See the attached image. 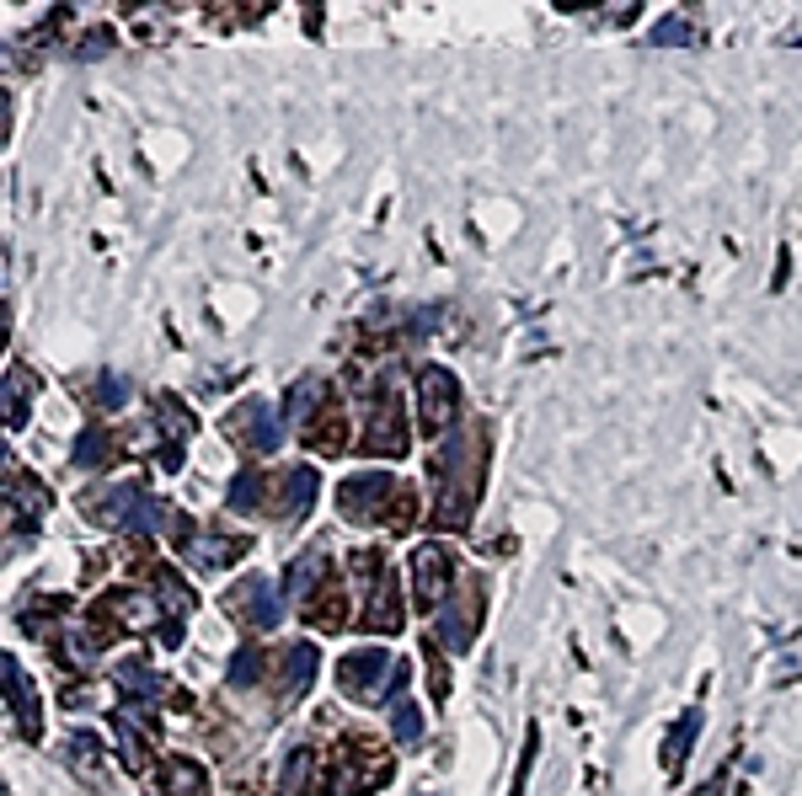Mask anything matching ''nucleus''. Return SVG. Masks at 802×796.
Masks as SVG:
<instances>
[{"instance_id": "f257e3e1", "label": "nucleus", "mask_w": 802, "mask_h": 796, "mask_svg": "<svg viewBox=\"0 0 802 796\" xmlns=\"http://www.w3.org/2000/svg\"><path fill=\"white\" fill-rule=\"evenodd\" d=\"M482 481H487V428L466 423L434 455V524L466 529L476 497H482Z\"/></svg>"}, {"instance_id": "f03ea898", "label": "nucleus", "mask_w": 802, "mask_h": 796, "mask_svg": "<svg viewBox=\"0 0 802 796\" xmlns=\"http://www.w3.org/2000/svg\"><path fill=\"white\" fill-rule=\"evenodd\" d=\"M401 679H407V663H396L385 647L348 652V658L337 663V684H343V695H348V700H364V706H375V700L396 695Z\"/></svg>"}, {"instance_id": "7ed1b4c3", "label": "nucleus", "mask_w": 802, "mask_h": 796, "mask_svg": "<svg viewBox=\"0 0 802 796\" xmlns=\"http://www.w3.org/2000/svg\"><path fill=\"white\" fill-rule=\"evenodd\" d=\"M396 476L391 471H364V476H348L343 487H337V508H343V519L353 524H380L385 513L396 508Z\"/></svg>"}, {"instance_id": "20e7f679", "label": "nucleus", "mask_w": 802, "mask_h": 796, "mask_svg": "<svg viewBox=\"0 0 802 796\" xmlns=\"http://www.w3.org/2000/svg\"><path fill=\"white\" fill-rule=\"evenodd\" d=\"M284 423H289V417L273 407V401L252 396V401H241V407H230L225 433H230V439H236L241 449H257V455H268V449L284 444Z\"/></svg>"}, {"instance_id": "39448f33", "label": "nucleus", "mask_w": 802, "mask_h": 796, "mask_svg": "<svg viewBox=\"0 0 802 796\" xmlns=\"http://www.w3.org/2000/svg\"><path fill=\"white\" fill-rule=\"evenodd\" d=\"M407 449V412L391 385H380L364 407V455H401Z\"/></svg>"}, {"instance_id": "423d86ee", "label": "nucleus", "mask_w": 802, "mask_h": 796, "mask_svg": "<svg viewBox=\"0 0 802 796\" xmlns=\"http://www.w3.org/2000/svg\"><path fill=\"white\" fill-rule=\"evenodd\" d=\"M460 417V380L444 364H428L418 374V423L423 433H455L450 423Z\"/></svg>"}, {"instance_id": "0eeeda50", "label": "nucleus", "mask_w": 802, "mask_h": 796, "mask_svg": "<svg viewBox=\"0 0 802 796\" xmlns=\"http://www.w3.org/2000/svg\"><path fill=\"white\" fill-rule=\"evenodd\" d=\"M225 610L246 620V626H257V631H268V626H279V615H284V593L273 577H262V572H246L236 588L225 593Z\"/></svg>"}, {"instance_id": "6e6552de", "label": "nucleus", "mask_w": 802, "mask_h": 796, "mask_svg": "<svg viewBox=\"0 0 802 796\" xmlns=\"http://www.w3.org/2000/svg\"><path fill=\"white\" fill-rule=\"evenodd\" d=\"M450 583H455V561L444 545H418L412 551V599L418 610H439V599H450Z\"/></svg>"}, {"instance_id": "1a4fd4ad", "label": "nucleus", "mask_w": 802, "mask_h": 796, "mask_svg": "<svg viewBox=\"0 0 802 796\" xmlns=\"http://www.w3.org/2000/svg\"><path fill=\"white\" fill-rule=\"evenodd\" d=\"M476 620H482V577H460V593L450 599V610H439V642L450 652H466L476 636Z\"/></svg>"}, {"instance_id": "9d476101", "label": "nucleus", "mask_w": 802, "mask_h": 796, "mask_svg": "<svg viewBox=\"0 0 802 796\" xmlns=\"http://www.w3.org/2000/svg\"><path fill=\"white\" fill-rule=\"evenodd\" d=\"M140 508H145V487H140V481H107V487L86 492V513L97 524H107V529H129Z\"/></svg>"}, {"instance_id": "9b49d317", "label": "nucleus", "mask_w": 802, "mask_h": 796, "mask_svg": "<svg viewBox=\"0 0 802 796\" xmlns=\"http://www.w3.org/2000/svg\"><path fill=\"white\" fill-rule=\"evenodd\" d=\"M6 700H11V716H17V727H22V738H43V716H38V695H33V679L17 668V658L6 652Z\"/></svg>"}, {"instance_id": "f8f14e48", "label": "nucleus", "mask_w": 802, "mask_h": 796, "mask_svg": "<svg viewBox=\"0 0 802 796\" xmlns=\"http://www.w3.org/2000/svg\"><path fill=\"white\" fill-rule=\"evenodd\" d=\"M316 492H321V476L311 471V465H289V471H279V513H284V524H300L305 513H311Z\"/></svg>"}, {"instance_id": "ddd939ff", "label": "nucleus", "mask_w": 802, "mask_h": 796, "mask_svg": "<svg viewBox=\"0 0 802 796\" xmlns=\"http://www.w3.org/2000/svg\"><path fill=\"white\" fill-rule=\"evenodd\" d=\"M401 620H407L401 615V588H396V577L385 572L380 583L364 593V626L369 631H401Z\"/></svg>"}, {"instance_id": "4468645a", "label": "nucleus", "mask_w": 802, "mask_h": 796, "mask_svg": "<svg viewBox=\"0 0 802 796\" xmlns=\"http://www.w3.org/2000/svg\"><path fill=\"white\" fill-rule=\"evenodd\" d=\"M316 668H321V652H316L311 642L284 647V700H300L305 690H311Z\"/></svg>"}, {"instance_id": "2eb2a0df", "label": "nucleus", "mask_w": 802, "mask_h": 796, "mask_svg": "<svg viewBox=\"0 0 802 796\" xmlns=\"http://www.w3.org/2000/svg\"><path fill=\"white\" fill-rule=\"evenodd\" d=\"M327 583V551L321 545H311L295 567H289V577H284V593L289 599H316V588Z\"/></svg>"}, {"instance_id": "dca6fc26", "label": "nucleus", "mask_w": 802, "mask_h": 796, "mask_svg": "<svg viewBox=\"0 0 802 796\" xmlns=\"http://www.w3.org/2000/svg\"><path fill=\"white\" fill-rule=\"evenodd\" d=\"M348 423H343V412L332 407V401H321V412L311 417V423H305V433L300 439L311 444V449H321V455H337V449L348 444V433H343Z\"/></svg>"}, {"instance_id": "f3484780", "label": "nucleus", "mask_w": 802, "mask_h": 796, "mask_svg": "<svg viewBox=\"0 0 802 796\" xmlns=\"http://www.w3.org/2000/svg\"><path fill=\"white\" fill-rule=\"evenodd\" d=\"M188 561L193 567H225V561H236L241 551H246V540H230V535H193L188 545Z\"/></svg>"}, {"instance_id": "a211bd4d", "label": "nucleus", "mask_w": 802, "mask_h": 796, "mask_svg": "<svg viewBox=\"0 0 802 796\" xmlns=\"http://www.w3.org/2000/svg\"><path fill=\"white\" fill-rule=\"evenodd\" d=\"M166 796H209V775L193 759H172L166 764Z\"/></svg>"}, {"instance_id": "6ab92c4d", "label": "nucleus", "mask_w": 802, "mask_h": 796, "mask_svg": "<svg viewBox=\"0 0 802 796\" xmlns=\"http://www.w3.org/2000/svg\"><path fill=\"white\" fill-rule=\"evenodd\" d=\"M696 727H701V711H685L680 722H674V738H669V748H663V770H669V775L685 764L690 743H696Z\"/></svg>"}, {"instance_id": "aec40b11", "label": "nucleus", "mask_w": 802, "mask_h": 796, "mask_svg": "<svg viewBox=\"0 0 802 796\" xmlns=\"http://www.w3.org/2000/svg\"><path fill=\"white\" fill-rule=\"evenodd\" d=\"M316 401H327V385H321V380H300L295 396H289V412H284V417H289V423H300V433H305V423L321 412Z\"/></svg>"}, {"instance_id": "412c9836", "label": "nucleus", "mask_w": 802, "mask_h": 796, "mask_svg": "<svg viewBox=\"0 0 802 796\" xmlns=\"http://www.w3.org/2000/svg\"><path fill=\"white\" fill-rule=\"evenodd\" d=\"M262 492H268V476H262V471H241L236 481H230V508H236V513H257Z\"/></svg>"}, {"instance_id": "4be33fe9", "label": "nucleus", "mask_w": 802, "mask_h": 796, "mask_svg": "<svg viewBox=\"0 0 802 796\" xmlns=\"http://www.w3.org/2000/svg\"><path fill=\"white\" fill-rule=\"evenodd\" d=\"M107 460H113V439H107V428H91V433L75 439V465H81V471H97V465H107Z\"/></svg>"}, {"instance_id": "5701e85b", "label": "nucleus", "mask_w": 802, "mask_h": 796, "mask_svg": "<svg viewBox=\"0 0 802 796\" xmlns=\"http://www.w3.org/2000/svg\"><path fill=\"white\" fill-rule=\"evenodd\" d=\"M391 732H396V743H418L423 738V711L412 706V700H391Z\"/></svg>"}, {"instance_id": "b1692460", "label": "nucleus", "mask_w": 802, "mask_h": 796, "mask_svg": "<svg viewBox=\"0 0 802 796\" xmlns=\"http://www.w3.org/2000/svg\"><path fill=\"white\" fill-rule=\"evenodd\" d=\"M118 679H123V695H134V700H156L161 695V679L150 674L145 663H123Z\"/></svg>"}, {"instance_id": "393cba45", "label": "nucleus", "mask_w": 802, "mask_h": 796, "mask_svg": "<svg viewBox=\"0 0 802 796\" xmlns=\"http://www.w3.org/2000/svg\"><path fill=\"white\" fill-rule=\"evenodd\" d=\"M27 385H33V380H27L22 369L6 374V428H22V423H27Z\"/></svg>"}, {"instance_id": "a878e982", "label": "nucleus", "mask_w": 802, "mask_h": 796, "mask_svg": "<svg viewBox=\"0 0 802 796\" xmlns=\"http://www.w3.org/2000/svg\"><path fill=\"white\" fill-rule=\"evenodd\" d=\"M316 599H321V604H311V610H305V615H311V626H321V631H337V626L348 620L343 593H316Z\"/></svg>"}, {"instance_id": "bb28decb", "label": "nucleus", "mask_w": 802, "mask_h": 796, "mask_svg": "<svg viewBox=\"0 0 802 796\" xmlns=\"http://www.w3.org/2000/svg\"><path fill=\"white\" fill-rule=\"evenodd\" d=\"M257 679H262V647L246 642V647L236 652V663H230V684H236V690H252Z\"/></svg>"}, {"instance_id": "cd10ccee", "label": "nucleus", "mask_w": 802, "mask_h": 796, "mask_svg": "<svg viewBox=\"0 0 802 796\" xmlns=\"http://www.w3.org/2000/svg\"><path fill=\"white\" fill-rule=\"evenodd\" d=\"M311 748H295L289 754V764H284V780H279V796H300L305 791V780H311Z\"/></svg>"}, {"instance_id": "c85d7f7f", "label": "nucleus", "mask_w": 802, "mask_h": 796, "mask_svg": "<svg viewBox=\"0 0 802 796\" xmlns=\"http://www.w3.org/2000/svg\"><path fill=\"white\" fill-rule=\"evenodd\" d=\"M690 38H696V27H690L685 17H663L653 27V43H690Z\"/></svg>"}, {"instance_id": "c756f323", "label": "nucleus", "mask_w": 802, "mask_h": 796, "mask_svg": "<svg viewBox=\"0 0 802 796\" xmlns=\"http://www.w3.org/2000/svg\"><path fill=\"white\" fill-rule=\"evenodd\" d=\"M91 396H97V407H123V401H129V390H123V380H118V374H102Z\"/></svg>"}]
</instances>
